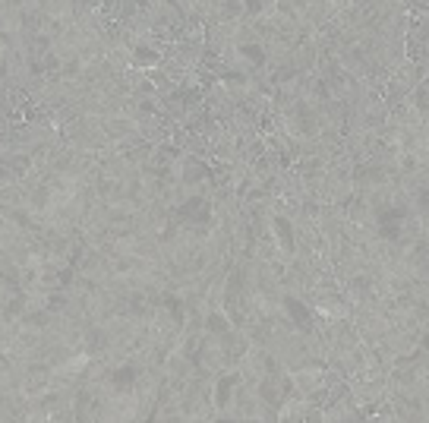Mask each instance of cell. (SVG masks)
Listing matches in <instances>:
<instances>
[{
    "label": "cell",
    "mask_w": 429,
    "mask_h": 423,
    "mask_svg": "<svg viewBox=\"0 0 429 423\" xmlns=\"http://www.w3.org/2000/svg\"><path fill=\"white\" fill-rule=\"evenodd\" d=\"M133 376H136V367H123L120 373H114V382L126 385V382H133Z\"/></svg>",
    "instance_id": "obj_4"
},
{
    "label": "cell",
    "mask_w": 429,
    "mask_h": 423,
    "mask_svg": "<svg viewBox=\"0 0 429 423\" xmlns=\"http://www.w3.org/2000/svg\"><path fill=\"white\" fill-rule=\"evenodd\" d=\"M208 328L211 332H224V319L221 316H208Z\"/></svg>",
    "instance_id": "obj_5"
},
{
    "label": "cell",
    "mask_w": 429,
    "mask_h": 423,
    "mask_svg": "<svg viewBox=\"0 0 429 423\" xmlns=\"http://www.w3.org/2000/svg\"><path fill=\"white\" fill-rule=\"evenodd\" d=\"M275 228H278V234H281V243H284V246H294V234H291V225H288V221L278 218Z\"/></svg>",
    "instance_id": "obj_2"
},
{
    "label": "cell",
    "mask_w": 429,
    "mask_h": 423,
    "mask_svg": "<svg viewBox=\"0 0 429 423\" xmlns=\"http://www.w3.org/2000/svg\"><path fill=\"white\" fill-rule=\"evenodd\" d=\"M288 313H291V316H294V319H297V322H300V325H309V310L303 307V303H300V300H294V297H288Z\"/></svg>",
    "instance_id": "obj_1"
},
{
    "label": "cell",
    "mask_w": 429,
    "mask_h": 423,
    "mask_svg": "<svg viewBox=\"0 0 429 423\" xmlns=\"http://www.w3.org/2000/svg\"><path fill=\"white\" fill-rule=\"evenodd\" d=\"M240 54H243V57H249L253 63H262V60H265V51H262V48H253V44H246V48H240Z\"/></svg>",
    "instance_id": "obj_3"
}]
</instances>
